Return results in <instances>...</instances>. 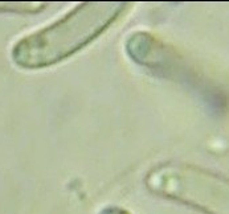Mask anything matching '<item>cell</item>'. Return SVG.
<instances>
[{
	"label": "cell",
	"instance_id": "obj_1",
	"mask_svg": "<svg viewBox=\"0 0 229 214\" xmlns=\"http://www.w3.org/2000/svg\"><path fill=\"white\" fill-rule=\"evenodd\" d=\"M122 2H86L15 44L12 60L23 69H44L69 58L102 34L129 8Z\"/></svg>",
	"mask_w": 229,
	"mask_h": 214
},
{
	"label": "cell",
	"instance_id": "obj_2",
	"mask_svg": "<svg viewBox=\"0 0 229 214\" xmlns=\"http://www.w3.org/2000/svg\"><path fill=\"white\" fill-rule=\"evenodd\" d=\"M158 196L204 214H229V178L208 169L183 163H163L144 178Z\"/></svg>",
	"mask_w": 229,
	"mask_h": 214
},
{
	"label": "cell",
	"instance_id": "obj_3",
	"mask_svg": "<svg viewBox=\"0 0 229 214\" xmlns=\"http://www.w3.org/2000/svg\"><path fill=\"white\" fill-rule=\"evenodd\" d=\"M126 50L135 62L162 77L186 83L201 93L215 90L199 69L155 36L144 32L134 33L127 40Z\"/></svg>",
	"mask_w": 229,
	"mask_h": 214
},
{
	"label": "cell",
	"instance_id": "obj_4",
	"mask_svg": "<svg viewBox=\"0 0 229 214\" xmlns=\"http://www.w3.org/2000/svg\"><path fill=\"white\" fill-rule=\"evenodd\" d=\"M101 214H130V213H127L126 210H123L121 208L111 206V208H106L105 210H102Z\"/></svg>",
	"mask_w": 229,
	"mask_h": 214
}]
</instances>
